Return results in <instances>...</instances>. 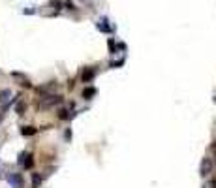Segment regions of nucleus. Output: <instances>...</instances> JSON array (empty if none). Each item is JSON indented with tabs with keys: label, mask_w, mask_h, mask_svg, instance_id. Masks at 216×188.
I'll use <instances>...</instances> for the list:
<instances>
[{
	"label": "nucleus",
	"mask_w": 216,
	"mask_h": 188,
	"mask_svg": "<svg viewBox=\"0 0 216 188\" xmlns=\"http://www.w3.org/2000/svg\"><path fill=\"white\" fill-rule=\"evenodd\" d=\"M19 164H21V166L25 168V169H30V168L34 166V158H32V154H25V152H23L21 158H19Z\"/></svg>",
	"instance_id": "1"
},
{
	"label": "nucleus",
	"mask_w": 216,
	"mask_h": 188,
	"mask_svg": "<svg viewBox=\"0 0 216 188\" xmlns=\"http://www.w3.org/2000/svg\"><path fill=\"white\" fill-rule=\"evenodd\" d=\"M210 169H212V162L209 160V158H205L203 160V164H201V175L205 177V175H209L210 173Z\"/></svg>",
	"instance_id": "2"
},
{
	"label": "nucleus",
	"mask_w": 216,
	"mask_h": 188,
	"mask_svg": "<svg viewBox=\"0 0 216 188\" xmlns=\"http://www.w3.org/2000/svg\"><path fill=\"white\" fill-rule=\"evenodd\" d=\"M105 23H107V21H105V19H102V21H98V25H96V27H98V30H102V32H111L113 28H111V27H107Z\"/></svg>",
	"instance_id": "3"
},
{
	"label": "nucleus",
	"mask_w": 216,
	"mask_h": 188,
	"mask_svg": "<svg viewBox=\"0 0 216 188\" xmlns=\"http://www.w3.org/2000/svg\"><path fill=\"white\" fill-rule=\"evenodd\" d=\"M92 77H94V70H90V68H88V70H85V72H83V75H81V79H83L85 83H88Z\"/></svg>",
	"instance_id": "4"
},
{
	"label": "nucleus",
	"mask_w": 216,
	"mask_h": 188,
	"mask_svg": "<svg viewBox=\"0 0 216 188\" xmlns=\"http://www.w3.org/2000/svg\"><path fill=\"white\" fill-rule=\"evenodd\" d=\"M94 94H96V88H92V87H90V88H85V90H83V98L90 100V98L94 96Z\"/></svg>",
	"instance_id": "5"
},
{
	"label": "nucleus",
	"mask_w": 216,
	"mask_h": 188,
	"mask_svg": "<svg viewBox=\"0 0 216 188\" xmlns=\"http://www.w3.org/2000/svg\"><path fill=\"white\" fill-rule=\"evenodd\" d=\"M21 134H23V135H34V134H36V128H32V126H25V128L21 130Z\"/></svg>",
	"instance_id": "6"
},
{
	"label": "nucleus",
	"mask_w": 216,
	"mask_h": 188,
	"mask_svg": "<svg viewBox=\"0 0 216 188\" xmlns=\"http://www.w3.org/2000/svg\"><path fill=\"white\" fill-rule=\"evenodd\" d=\"M6 96H10V90H4V92H0V102H4Z\"/></svg>",
	"instance_id": "7"
},
{
	"label": "nucleus",
	"mask_w": 216,
	"mask_h": 188,
	"mask_svg": "<svg viewBox=\"0 0 216 188\" xmlns=\"http://www.w3.org/2000/svg\"><path fill=\"white\" fill-rule=\"evenodd\" d=\"M40 182H41V179H40L38 175H34V177H32V184H34V186H38Z\"/></svg>",
	"instance_id": "8"
},
{
	"label": "nucleus",
	"mask_w": 216,
	"mask_h": 188,
	"mask_svg": "<svg viewBox=\"0 0 216 188\" xmlns=\"http://www.w3.org/2000/svg\"><path fill=\"white\" fill-rule=\"evenodd\" d=\"M23 111H25V104H21V105H17V113H19V115H23Z\"/></svg>",
	"instance_id": "9"
},
{
	"label": "nucleus",
	"mask_w": 216,
	"mask_h": 188,
	"mask_svg": "<svg viewBox=\"0 0 216 188\" xmlns=\"http://www.w3.org/2000/svg\"><path fill=\"white\" fill-rule=\"evenodd\" d=\"M64 6H66V8H68V10H75V6H74V2H66V4H64Z\"/></svg>",
	"instance_id": "10"
},
{
	"label": "nucleus",
	"mask_w": 216,
	"mask_h": 188,
	"mask_svg": "<svg viewBox=\"0 0 216 188\" xmlns=\"http://www.w3.org/2000/svg\"><path fill=\"white\" fill-rule=\"evenodd\" d=\"M51 6H53V8H57V10H60V6H62V4H60V2H51Z\"/></svg>",
	"instance_id": "11"
},
{
	"label": "nucleus",
	"mask_w": 216,
	"mask_h": 188,
	"mask_svg": "<svg viewBox=\"0 0 216 188\" xmlns=\"http://www.w3.org/2000/svg\"><path fill=\"white\" fill-rule=\"evenodd\" d=\"M210 188H216V181H212V182H210Z\"/></svg>",
	"instance_id": "12"
}]
</instances>
